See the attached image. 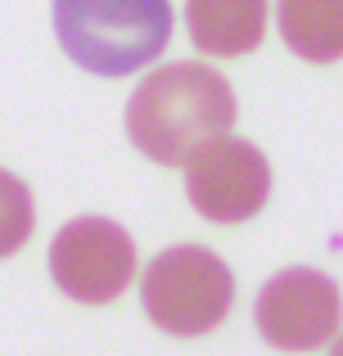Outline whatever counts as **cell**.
<instances>
[{"mask_svg":"<svg viewBox=\"0 0 343 356\" xmlns=\"http://www.w3.org/2000/svg\"><path fill=\"white\" fill-rule=\"evenodd\" d=\"M235 122V90L208 63H168L136 86L127 104V136L150 163L185 167L208 140Z\"/></svg>","mask_w":343,"mask_h":356,"instance_id":"cell-1","label":"cell"},{"mask_svg":"<svg viewBox=\"0 0 343 356\" xmlns=\"http://www.w3.org/2000/svg\"><path fill=\"white\" fill-rule=\"evenodd\" d=\"M54 36L90 77H131L172 41L168 0H54Z\"/></svg>","mask_w":343,"mask_h":356,"instance_id":"cell-2","label":"cell"},{"mask_svg":"<svg viewBox=\"0 0 343 356\" xmlns=\"http://www.w3.org/2000/svg\"><path fill=\"white\" fill-rule=\"evenodd\" d=\"M141 307L163 334L199 339L212 334L235 307V275L203 243H176L150 261L141 280Z\"/></svg>","mask_w":343,"mask_h":356,"instance_id":"cell-3","label":"cell"},{"mask_svg":"<svg viewBox=\"0 0 343 356\" xmlns=\"http://www.w3.org/2000/svg\"><path fill=\"white\" fill-rule=\"evenodd\" d=\"M185 199L203 221L239 226L271 199V167L262 149L239 136H217L185 163Z\"/></svg>","mask_w":343,"mask_h":356,"instance_id":"cell-4","label":"cell"},{"mask_svg":"<svg viewBox=\"0 0 343 356\" xmlns=\"http://www.w3.org/2000/svg\"><path fill=\"white\" fill-rule=\"evenodd\" d=\"M136 275V243L109 217H77L50 243V280L72 302H113Z\"/></svg>","mask_w":343,"mask_h":356,"instance_id":"cell-5","label":"cell"},{"mask_svg":"<svg viewBox=\"0 0 343 356\" xmlns=\"http://www.w3.org/2000/svg\"><path fill=\"white\" fill-rule=\"evenodd\" d=\"M343 298L326 270L289 266L262 284L253 302V325L280 352H317L339 334Z\"/></svg>","mask_w":343,"mask_h":356,"instance_id":"cell-6","label":"cell"},{"mask_svg":"<svg viewBox=\"0 0 343 356\" xmlns=\"http://www.w3.org/2000/svg\"><path fill=\"white\" fill-rule=\"evenodd\" d=\"M185 27L203 54L239 59L257 50L266 36V0H190Z\"/></svg>","mask_w":343,"mask_h":356,"instance_id":"cell-7","label":"cell"},{"mask_svg":"<svg viewBox=\"0 0 343 356\" xmlns=\"http://www.w3.org/2000/svg\"><path fill=\"white\" fill-rule=\"evenodd\" d=\"M280 36L298 59L335 63L343 59V0H280Z\"/></svg>","mask_w":343,"mask_h":356,"instance_id":"cell-8","label":"cell"},{"mask_svg":"<svg viewBox=\"0 0 343 356\" xmlns=\"http://www.w3.org/2000/svg\"><path fill=\"white\" fill-rule=\"evenodd\" d=\"M36 212H32V190L14 172L0 167V257H14L32 239Z\"/></svg>","mask_w":343,"mask_h":356,"instance_id":"cell-9","label":"cell"},{"mask_svg":"<svg viewBox=\"0 0 343 356\" xmlns=\"http://www.w3.org/2000/svg\"><path fill=\"white\" fill-rule=\"evenodd\" d=\"M330 356H343V330H339V339H335V348H330Z\"/></svg>","mask_w":343,"mask_h":356,"instance_id":"cell-10","label":"cell"}]
</instances>
